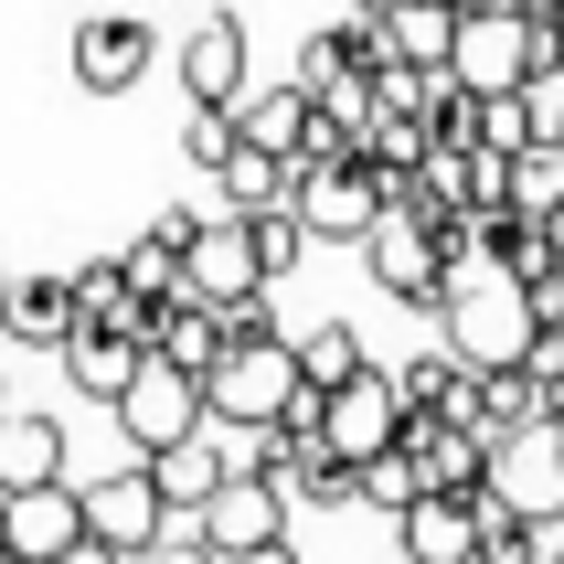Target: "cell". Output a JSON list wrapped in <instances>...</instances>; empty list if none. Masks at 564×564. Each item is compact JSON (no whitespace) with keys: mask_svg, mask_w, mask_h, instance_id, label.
<instances>
[{"mask_svg":"<svg viewBox=\"0 0 564 564\" xmlns=\"http://www.w3.org/2000/svg\"><path fill=\"white\" fill-rule=\"evenodd\" d=\"M533 299H522V278H501L490 256H458L437 288V341L469 362V373H501V362H522L533 351Z\"/></svg>","mask_w":564,"mask_h":564,"instance_id":"cell-1","label":"cell"},{"mask_svg":"<svg viewBox=\"0 0 564 564\" xmlns=\"http://www.w3.org/2000/svg\"><path fill=\"white\" fill-rule=\"evenodd\" d=\"M288 394H299V351H288L278 330H224V351L203 362V415H214L224 437L278 426Z\"/></svg>","mask_w":564,"mask_h":564,"instance_id":"cell-2","label":"cell"},{"mask_svg":"<svg viewBox=\"0 0 564 564\" xmlns=\"http://www.w3.org/2000/svg\"><path fill=\"white\" fill-rule=\"evenodd\" d=\"M288 214L310 246H362V224L383 214V182L362 150H330V160H288Z\"/></svg>","mask_w":564,"mask_h":564,"instance_id":"cell-3","label":"cell"},{"mask_svg":"<svg viewBox=\"0 0 564 564\" xmlns=\"http://www.w3.org/2000/svg\"><path fill=\"white\" fill-rule=\"evenodd\" d=\"M479 490H501L522 522H564V426H554V415H533V426H501V437H490V469H479Z\"/></svg>","mask_w":564,"mask_h":564,"instance_id":"cell-4","label":"cell"},{"mask_svg":"<svg viewBox=\"0 0 564 564\" xmlns=\"http://www.w3.org/2000/svg\"><path fill=\"white\" fill-rule=\"evenodd\" d=\"M362 267H373V288H383V299H405V310H437V288H447L437 224L415 214V203H383V214L362 224Z\"/></svg>","mask_w":564,"mask_h":564,"instance_id":"cell-5","label":"cell"},{"mask_svg":"<svg viewBox=\"0 0 564 564\" xmlns=\"http://www.w3.org/2000/svg\"><path fill=\"white\" fill-rule=\"evenodd\" d=\"M128 426V447L139 458H160V447H182L192 426H214L203 415V373H182V362H160V351H139V373H128V394L107 405Z\"/></svg>","mask_w":564,"mask_h":564,"instance_id":"cell-6","label":"cell"},{"mask_svg":"<svg viewBox=\"0 0 564 564\" xmlns=\"http://www.w3.org/2000/svg\"><path fill=\"white\" fill-rule=\"evenodd\" d=\"M554 54L543 43V22H522V11H458V43H447V75L469 96H511L533 64Z\"/></svg>","mask_w":564,"mask_h":564,"instance_id":"cell-7","label":"cell"},{"mask_svg":"<svg viewBox=\"0 0 564 564\" xmlns=\"http://www.w3.org/2000/svg\"><path fill=\"white\" fill-rule=\"evenodd\" d=\"M394 426H405V394H394L383 362H351V373L319 394V447H341L351 469H362L373 447H394Z\"/></svg>","mask_w":564,"mask_h":564,"instance_id":"cell-8","label":"cell"},{"mask_svg":"<svg viewBox=\"0 0 564 564\" xmlns=\"http://www.w3.org/2000/svg\"><path fill=\"white\" fill-rule=\"evenodd\" d=\"M182 288L203 299V310H246V299H267V267H256V246H246V214H203V224H192Z\"/></svg>","mask_w":564,"mask_h":564,"instance_id":"cell-9","label":"cell"},{"mask_svg":"<svg viewBox=\"0 0 564 564\" xmlns=\"http://www.w3.org/2000/svg\"><path fill=\"white\" fill-rule=\"evenodd\" d=\"M192 533L214 543V554H246V543H278L288 533V490L267 469H224L214 479V501L192 511Z\"/></svg>","mask_w":564,"mask_h":564,"instance_id":"cell-10","label":"cell"},{"mask_svg":"<svg viewBox=\"0 0 564 564\" xmlns=\"http://www.w3.org/2000/svg\"><path fill=\"white\" fill-rule=\"evenodd\" d=\"M150 64H160V32L139 22V11H96V22H75V86H86V96H128Z\"/></svg>","mask_w":564,"mask_h":564,"instance_id":"cell-11","label":"cell"},{"mask_svg":"<svg viewBox=\"0 0 564 564\" xmlns=\"http://www.w3.org/2000/svg\"><path fill=\"white\" fill-rule=\"evenodd\" d=\"M64 479H75V469H64ZM75 501H86V533L118 543V554H139V543L171 522V501L150 490V469H86V479H75Z\"/></svg>","mask_w":564,"mask_h":564,"instance_id":"cell-12","label":"cell"},{"mask_svg":"<svg viewBox=\"0 0 564 564\" xmlns=\"http://www.w3.org/2000/svg\"><path fill=\"white\" fill-rule=\"evenodd\" d=\"M394 447L415 458V490H479V469H490V437L458 426V415H405Z\"/></svg>","mask_w":564,"mask_h":564,"instance_id":"cell-13","label":"cell"},{"mask_svg":"<svg viewBox=\"0 0 564 564\" xmlns=\"http://www.w3.org/2000/svg\"><path fill=\"white\" fill-rule=\"evenodd\" d=\"M394 554H405V564H479L469 490H415V501L394 511Z\"/></svg>","mask_w":564,"mask_h":564,"instance_id":"cell-14","label":"cell"},{"mask_svg":"<svg viewBox=\"0 0 564 564\" xmlns=\"http://www.w3.org/2000/svg\"><path fill=\"white\" fill-rule=\"evenodd\" d=\"M75 533H86L75 479H32V490H11V501H0V543H11V554H32V564H54Z\"/></svg>","mask_w":564,"mask_h":564,"instance_id":"cell-15","label":"cell"},{"mask_svg":"<svg viewBox=\"0 0 564 564\" xmlns=\"http://www.w3.org/2000/svg\"><path fill=\"white\" fill-rule=\"evenodd\" d=\"M139 330H107V319H75V330H64L54 341V362H64V383H75V394H86V405H118L128 394V373H139Z\"/></svg>","mask_w":564,"mask_h":564,"instance_id":"cell-16","label":"cell"},{"mask_svg":"<svg viewBox=\"0 0 564 564\" xmlns=\"http://www.w3.org/2000/svg\"><path fill=\"white\" fill-rule=\"evenodd\" d=\"M182 96L192 107H235L246 96V22L235 11H203L182 32Z\"/></svg>","mask_w":564,"mask_h":564,"instance_id":"cell-17","label":"cell"},{"mask_svg":"<svg viewBox=\"0 0 564 564\" xmlns=\"http://www.w3.org/2000/svg\"><path fill=\"white\" fill-rule=\"evenodd\" d=\"M139 469H150V490L171 501V522H192V511L214 501V479L235 469V447H224V426H192L182 447H160V458H139Z\"/></svg>","mask_w":564,"mask_h":564,"instance_id":"cell-18","label":"cell"},{"mask_svg":"<svg viewBox=\"0 0 564 564\" xmlns=\"http://www.w3.org/2000/svg\"><path fill=\"white\" fill-rule=\"evenodd\" d=\"M139 341L160 351V362H182V373H203L224 351V310H203L192 288H171V299H150V319H139Z\"/></svg>","mask_w":564,"mask_h":564,"instance_id":"cell-19","label":"cell"},{"mask_svg":"<svg viewBox=\"0 0 564 564\" xmlns=\"http://www.w3.org/2000/svg\"><path fill=\"white\" fill-rule=\"evenodd\" d=\"M224 118H235V139H256V150H278V160L310 150V86H299V75H288V86H246Z\"/></svg>","mask_w":564,"mask_h":564,"instance_id":"cell-20","label":"cell"},{"mask_svg":"<svg viewBox=\"0 0 564 564\" xmlns=\"http://www.w3.org/2000/svg\"><path fill=\"white\" fill-rule=\"evenodd\" d=\"M75 458H64V426L32 405H0V501L11 490H32V479H64Z\"/></svg>","mask_w":564,"mask_h":564,"instance_id":"cell-21","label":"cell"},{"mask_svg":"<svg viewBox=\"0 0 564 564\" xmlns=\"http://www.w3.org/2000/svg\"><path fill=\"white\" fill-rule=\"evenodd\" d=\"M0 330H11V341H32V351H54L64 330H75V278H11L0 288Z\"/></svg>","mask_w":564,"mask_h":564,"instance_id":"cell-22","label":"cell"},{"mask_svg":"<svg viewBox=\"0 0 564 564\" xmlns=\"http://www.w3.org/2000/svg\"><path fill=\"white\" fill-rule=\"evenodd\" d=\"M373 32L394 64H447V43H458V11L447 0H373Z\"/></svg>","mask_w":564,"mask_h":564,"instance_id":"cell-23","label":"cell"},{"mask_svg":"<svg viewBox=\"0 0 564 564\" xmlns=\"http://www.w3.org/2000/svg\"><path fill=\"white\" fill-rule=\"evenodd\" d=\"M469 362H458V351H415V362H405V373H394V394H405V415H458V426H469Z\"/></svg>","mask_w":564,"mask_h":564,"instance_id":"cell-24","label":"cell"},{"mask_svg":"<svg viewBox=\"0 0 564 564\" xmlns=\"http://www.w3.org/2000/svg\"><path fill=\"white\" fill-rule=\"evenodd\" d=\"M278 490H288V501H310V511H351V458H341V447H288V458H278Z\"/></svg>","mask_w":564,"mask_h":564,"instance_id":"cell-25","label":"cell"},{"mask_svg":"<svg viewBox=\"0 0 564 564\" xmlns=\"http://www.w3.org/2000/svg\"><path fill=\"white\" fill-rule=\"evenodd\" d=\"M214 182H224V214H256V203H288V160L256 150V139H235V150L214 160Z\"/></svg>","mask_w":564,"mask_h":564,"instance_id":"cell-26","label":"cell"},{"mask_svg":"<svg viewBox=\"0 0 564 564\" xmlns=\"http://www.w3.org/2000/svg\"><path fill=\"white\" fill-rule=\"evenodd\" d=\"M501 203H511V214H554V203H564V139H522V150H511Z\"/></svg>","mask_w":564,"mask_h":564,"instance_id":"cell-27","label":"cell"},{"mask_svg":"<svg viewBox=\"0 0 564 564\" xmlns=\"http://www.w3.org/2000/svg\"><path fill=\"white\" fill-rule=\"evenodd\" d=\"M299 383H319V394H330V383L351 373V362H373V351H362V330H351V319H319V330H299Z\"/></svg>","mask_w":564,"mask_h":564,"instance_id":"cell-28","label":"cell"},{"mask_svg":"<svg viewBox=\"0 0 564 564\" xmlns=\"http://www.w3.org/2000/svg\"><path fill=\"white\" fill-rule=\"evenodd\" d=\"M246 246H256V267H267V288H278L288 267L310 256V235H299V214H288V203H256V214H246Z\"/></svg>","mask_w":564,"mask_h":564,"instance_id":"cell-29","label":"cell"},{"mask_svg":"<svg viewBox=\"0 0 564 564\" xmlns=\"http://www.w3.org/2000/svg\"><path fill=\"white\" fill-rule=\"evenodd\" d=\"M118 278H128V299H171V288H182V246H171V235H139V246L118 256Z\"/></svg>","mask_w":564,"mask_h":564,"instance_id":"cell-30","label":"cell"},{"mask_svg":"<svg viewBox=\"0 0 564 564\" xmlns=\"http://www.w3.org/2000/svg\"><path fill=\"white\" fill-rule=\"evenodd\" d=\"M351 501H373V511H405V501H415V458H405V447H373V458L351 469Z\"/></svg>","mask_w":564,"mask_h":564,"instance_id":"cell-31","label":"cell"},{"mask_svg":"<svg viewBox=\"0 0 564 564\" xmlns=\"http://www.w3.org/2000/svg\"><path fill=\"white\" fill-rule=\"evenodd\" d=\"M511 96H522V128H533V139H564V54H543Z\"/></svg>","mask_w":564,"mask_h":564,"instance_id":"cell-32","label":"cell"},{"mask_svg":"<svg viewBox=\"0 0 564 564\" xmlns=\"http://www.w3.org/2000/svg\"><path fill=\"white\" fill-rule=\"evenodd\" d=\"M128 564H214V543H203V533H182V522H160V533L139 543Z\"/></svg>","mask_w":564,"mask_h":564,"instance_id":"cell-33","label":"cell"},{"mask_svg":"<svg viewBox=\"0 0 564 564\" xmlns=\"http://www.w3.org/2000/svg\"><path fill=\"white\" fill-rule=\"evenodd\" d=\"M182 150L203 160V171H214V160L235 150V118H224V107H192V128H182Z\"/></svg>","mask_w":564,"mask_h":564,"instance_id":"cell-34","label":"cell"},{"mask_svg":"<svg viewBox=\"0 0 564 564\" xmlns=\"http://www.w3.org/2000/svg\"><path fill=\"white\" fill-rule=\"evenodd\" d=\"M214 564H299V554H288V533H278V543H246V554H214Z\"/></svg>","mask_w":564,"mask_h":564,"instance_id":"cell-35","label":"cell"},{"mask_svg":"<svg viewBox=\"0 0 564 564\" xmlns=\"http://www.w3.org/2000/svg\"><path fill=\"white\" fill-rule=\"evenodd\" d=\"M543 246H554V267H564V203H554V214H543Z\"/></svg>","mask_w":564,"mask_h":564,"instance_id":"cell-36","label":"cell"},{"mask_svg":"<svg viewBox=\"0 0 564 564\" xmlns=\"http://www.w3.org/2000/svg\"><path fill=\"white\" fill-rule=\"evenodd\" d=\"M533 564H564V522H543V554Z\"/></svg>","mask_w":564,"mask_h":564,"instance_id":"cell-37","label":"cell"},{"mask_svg":"<svg viewBox=\"0 0 564 564\" xmlns=\"http://www.w3.org/2000/svg\"><path fill=\"white\" fill-rule=\"evenodd\" d=\"M543 43H554V54H564V0H554V11H543Z\"/></svg>","mask_w":564,"mask_h":564,"instance_id":"cell-38","label":"cell"},{"mask_svg":"<svg viewBox=\"0 0 564 564\" xmlns=\"http://www.w3.org/2000/svg\"><path fill=\"white\" fill-rule=\"evenodd\" d=\"M447 11H501V0H447Z\"/></svg>","mask_w":564,"mask_h":564,"instance_id":"cell-39","label":"cell"},{"mask_svg":"<svg viewBox=\"0 0 564 564\" xmlns=\"http://www.w3.org/2000/svg\"><path fill=\"white\" fill-rule=\"evenodd\" d=\"M0 405H11V373H0Z\"/></svg>","mask_w":564,"mask_h":564,"instance_id":"cell-40","label":"cell"},{"mask_svg":"<svg viewBox=\"0 0 564 564\" xmlns=\"http://www.w3.org/2000/svg\"><path fill=\"white\" fill-rule=\"evenodd\" d=\"M0 288H11V267H0Z\"/></svg>","mask_w":564,"mask_h":564,"instance_id":"cell-41","label":"cell"},{"mask_svg":"<svg viewBox=\"0 0 564 564\" xmlns=\"http://www.w3.org/2000/svg\"><path fill=\"white\" fill-rule=\"evenodd\" d=\"M0 554H11V543H0Z\"/></svg>","mask_w":564,"mask_h":564,"instance_id":"cell-42","label":"cell"}]
</instances>
